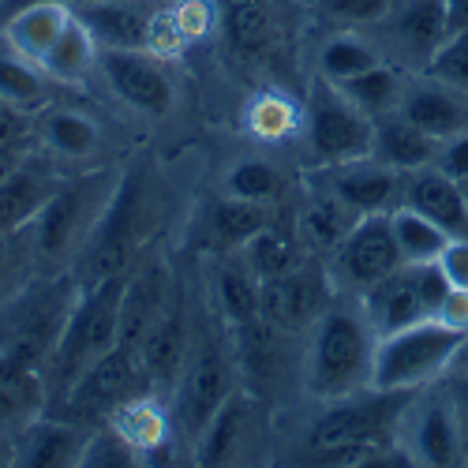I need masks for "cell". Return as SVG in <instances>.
<instances>
[{"instance_id": "20", "label": "cell", "mask_w": 468, "mask_h": 468, "mask_svg": "<svg viewBox=\"0 0 468 468\" xmlns=\"http://www.w3.org/2000/svg\"><path fill=\"white\" fill-rule=\"evenodd\" d=\"M94 34L98 49H150L154 8L150 0H90L71 8Z\"/></svg>"}, {"instance_id": "47", "label": "cell", "mask_w": 468, "mask_h": 468, "mask_svg": "<svg viewBox=\"0 0 468 468\" xmlns=\"http://www.w3.org/2000/svg\"><path fill=\"white\" fill-rule=\"evenodd\" d=\"M34 135V116L0 101V146H23Z\"/></svg>"}, {"instance_id": "6", "label": "cell", "mask_w": 468, "mask_h": 468, "mask_svg": "<svg viewBox=\"0 0 468 468\" xmlns=\"http://www.w3.org/2000/svg\"><path fill=\"white\" fill-rule=\"evenodd\" d=\"M461 337H464L461 330H453L439 319H420L405 330L378 337L371 386L375 389H405L409 394V389L442 382L453 367Z\"/></svg>"}, {"instance_id": "5", "label": "cell", "mask_w": 468, "mask_h": 468, "mask_svg": "<svg viewBox=\"0 0 468 468\" xmlns=\"http://www.w3.org/2000/svg\"><path fill=\"white\" fill-rule=\"evenodd\" d=\"M116 184H121V173L105 165L60 180L57 191L49 195V203L42 207V214H37V221L30 225L37 255L49 262L80 255L94 225L101 221L105 207L112 203Z\"/></svg>"}, {"instance_id": "52", "label": "cell", "mask_w": 468, "mask_h": 468, "mask_svg": "<svg viewBox=\"0 0 468 468\" xmlns=\"http://www.w3.org/2000/svg\"><path fill=\"white\" fill-rule=\"evenodd\" d=\"M23 162H27V150L23 146H0V180H8Z\"/></svg>"}, {"instance_id": "16", "label": "cell", "mask_w": 468, "mask_h": 468, "mask_svg": "<svg viewBox=\"0 0 468 468\" xmlns=\"http://www.w3.org/2000/svg\"><path fill=\"white\" fill-rule=\"evenodd\" d=\"M191 348V326H187V303L184 296L173 289L169 300L162 303V311L154 315V323L146 326L143 341L135 345V356L150 378V386L158 394H169L180 367H184V356Z\"/></svg>"}, {"instance_id": "34", "label": "cell", "mask_w": 468, "mask_h": 468, "mask_svg": "<svg viewBox=\"0 0 468 468\" xmlns=\"http://www.w3.org/2000/svg\"><path fill=\"white\" fill-rule=\"evenodd\" d=\"M412 71L398 68V64H375L367 68L364 75H353V80H345V83H334L348 101H353L356 109H364L371 121L375 116H386V112H394L398 101H401V90H405V80H409Z\"/></svg>"}, {"instance_id": "13", "label": "cell", "mask_w": 468, "mask_h": 468, "mask_svg": "<svg viewBox=\"0 0 468 468\" xmlns=\"http://www.w3.org/2000/svg\"><path fill=\"white\" fill-rule=\"evenodd\" d=\"M98 71L112 98H121V105L139 116L162 121L176 105L173 75L150 49H98Z\"/></svg>"}, {"instance_id": "30", "label": "cell", "mask_w": 468, "mask_h": 468, "mask_svg": "<svg viewBox=\"0 0 468 468\" xmlns=\"http://www.w3.org/2000/svg\"><path fill=\"white\" fill-rule=\"evenodd\" d=\"M42 68L57 87H83L87 75L98 71V42L87 30V23L71 12V19L64 23L60 37L49 46V53L42 57Z\"/></svg>"}, {"instance_id": "40", "label": "cell", "mask_w": 468, "mask_h": 468, "mask_svg": "<svg viewBox=\"0 0 468 468\" xmlns=\"http://www.w3.org/2000/svg\"><path fill=\"white\" fill-rule=\"evenodd\" d=\"M221 19L232 49L259 57L270 46V0H221Z\"/></svg>"}, {"instance_id": "36", "label": "cell", "mask_w": 468, "mask_h": 468, "mask_svg": "<svg viewBox=\"0 0 468 468\" xmlns=\"http://www.w3.org/2000/svg\"><path fill=\"white\" fill-rule=\"evenodd\" d=\"M274 221L270 203H255V199H237V195H225L210 210V237L225 248V251H240L259 229H266Z\"/></svg>"}, {"instance_id": "46", "label": "cell", "mask_w": 468, "mask_h": 468, "mask_svg": "<svg viewBox=\"0 0 468 468\" xmlns=\"http://www.w3.org/2000/svg\"><path fill=\"white\" fill-rule=\"evenodd\" d=\"M435 169H442L446 176H453L457 184H468V132L450 135L439 143L435 154Z\"/></svg>"}, {"instance_id": "10", "label": "cell", "mask_w": 468, "mask_h": 468, "mask_svg": "<svg viewBox=\"0 0 468 468\" xmlns=\"http://www.w3.org/2000/svg\"><path fill=\"white\" fill-rule=\"evenodd\" d=\"M360 34L382 53V60L405 71H423L427 60L450 37L442 0H398L378 23H371Z\"/></svg>"}, {"instance_id": "22", "label": "cell", "mask_w": 468, "mask_h": 468, "mask_svg": "<svg viewBox=\"0 0 468 468\" xmlns=\"http://www.w3.org/2000/svg\"><path fill=\"white\" fill-rule=\"evenodd\" d=\"M34 139L42 143L49 158L60 162H94L101 154L105 132L98 121H90L80 109H64V105H46L42 112H34Z\"/></svg>"}, {"instance_id": "44", "label": "cell", "mask_w": 468, "mask_h": 468, "mask_svg": "<svg viewBox=\"0 0 468 468\" xmlns=\"http://www.w3.org/2000/svg\"><path fill=\"white\" fill-rule=\"evenodd\" d=\"M143 457L112 431V427H101V431H90L83 453H80V464L83 468H128V464H139Z\"/></svg>"}, {"instance_id": "39", "label": "cell", "mask_w": 468, "mask_h": 468, "mask_svg": "<svg viewBox=\"0 0 468 468\" xmlns=\"http://www.w3.org/2000/svg\"><path fill=\"white\" fill-rule=\"evenodd\" d=\"M389 225H394V237H398L405 262H439L442 248L450 244V232L442 225H435L431 218H423L420 210L405 203L389 210Z\"/></svg>"}, {"instance_id": "35", "label": "cell", "mask_w": 468, "mask_h": 468, "mask_svg": "<svg viewBox=\"0 0 468 468\" xmlns=\"http://www.w3.org/2000/svg\"><path fill=\"white\" fill-rule=\"evenodd\" d=\"M300 237H296V229H285V225H274L270 221L266 229H259L255 237L237 251L244 262H248V270L259 278V282H266V278H278V274H285V270H292V266H300L303 259H300Z\"/></svg>"}, {"instance_id": "17", "label": "cell", "mask_w": 468, "mask_h": 468, "mask_svg": "<svg viewBox=\"0 0 468 468\" xmlns=\"http://www.w3.org/2000/svg\"><path fill=\"white\" fill-rule=\"evenodd\" d=\"M173 292V270L162 251H143L135 266L128 270L124 282V300H121V326H116V345H124L135 353L146 326L162 311V303Z\"/></svg>"}, {"instance_id": "11", "label": "cell", "mask_w": 468, "mask_h": 468, "mask_svg": "<svg viewBox=\"0 0 468 468\" xmlns=\"http://www.w3.org/2000/svg\"><path fill=\"white\" fill-rule=\"evenodd\" d=\"M398 446L412 464H461L468 461L457 420L442 382H431L409 398L398 420Z\"/></svg>"}, {"instance_id": "4", "label": "cell", "mask_w": 468, "mask_h": 468, "mask_svg": "<svg viewBox=\"0 0 468 468\" xmlns=\"http://www.w3.org/2000/svg\"><path fill=\"white\" fill-rule=\"evenodd\" d=\"M124 282H128V274H112L98 285H83L80 300H75L71 315H68V326L53 348V356L46 360L49 375L42 382H46V394H53L57 401H64L75 378L116 345Z\"/></svg>"}, {"instance_id": "26", "label": "cell", "mask_w": 468, "mask_h": 468, "mask_svg": "<svg viewBox=\"0 0 468 468\" xmlns=\"http://www.w3.org/2000/svg\"><path fill=\"white\" fill-rule=\"evenodd\" d=\"M90 431L83 423L42 420L34 416L27 427L16 431V464L27 468H53V464H80Z\"/></svg>"}, {"instance_id": "25", "label": "cell", "mask_w": 468, "mask_h": 468, "mask_svg": "<svg viewBox=\"0 0 468 468\" xmlns=\"http://www.w3.org/2000/svg\"><path fill=\"white\" fill-rule=\"evenodd\" d=\"M356 221H360V214L348 207L330 184H323L315 191H307L292 229L311 255H334Z\"/></svg>"}, {"instance_id": "8", "label": "cell", "mask_w": 468, "mask_h": 468, "mask_svg": "<svg viewBox=\"0 0 468 468\" xmlns=\"http://www.w3.org/2000/svg\"><path fill=\"white\" fill-rule=\"evenodd\" d=\"M416 389H360L353 398L323 401L319 416L307 423L303 431V457L334 450V446H353V442H398V420Z\"/></svg>"}, {"instance_id": "21", "label": "cell", "mask_w": 468, "mask_h": 468, "mask_svg": "<svg viewBox=\"0 0 468 468\" xmlns=\"http://www.w3.org/2000/svg\"><path fill=\"white\" fill-rule=\"evenodd\" d=\"M401 203L442 225L450 237H468V191L442 169L423 165L416 173H405Z\"/></svg>"}, {"instance_id": "12", "label": "cell", "mask_w": 468, "mask_h": 468, "mask_svg": "<svg viewBox=\"0 0 468 468\" xmlns=\"http://www.w3.org/2000/svg\"><path fill=\"white\" fill-rule=\"evenodd\" d=\"M401 266L405 259L394 237V225H389V214H364L330 255V278L353 296H360Z\"/></svg>"}, {"instance_id": "48", "label": "cell", "mask_w": 468, "mask_h": 468, "mask_svg": "<svg viewBox=\"0 0 468 468\" xmlns=\"http://www.w3.org/2000/svg\"><path fill=\"white\" fill-rule=\"evenodd\" d=\"M442 389H446V398H450L457 431H461V442H464V453H468V371H450L442 378Z\"/></svg>"}, {"instance_id": "18", "label": "cell", "mask_w": 468, "mask_h": 468, "mask_svg": "<svg viewBox=\"0 0 468 468\" xmlns=\"http://www.w3.org/2000/svg\"><path fill=\"white\" fill-rule=\"evenodd\" d=\"M398 112L439 143L468 132V98H461L457 90H450L446 83L431 80V75H423V71H412L405 80Z\"/></svg>"}, {"instance_id": "14", "label": "cell", "mask_w": 468, "mask_h": 468, "mask_svg": "<svg viewBox=\"0 0 468 468\" xmlns=\"http://www.w3.org/2000/svg\"><path fill=\"white\" fill-rule=\"evenodd\" d=\"M146 389H154V386H150L139 356L124 345H112L105 356H98L80 378H75L64 405L80 420H109V412L116 405H124L135 394H146Z\"/></svg>"}, {"instance_id": "28", "label": "cell", "mask_w": 468, "mask_h": 468, "mask_svg": "<svg viewBox=\"0 0 468 468\" xmlns=\"http://www.w3.org/2000/svg\"><path fill=\"white\" fill-rule=\"evenodd\" d=\"M435 154H439V139L420 132L398 109L386 116H375L371 158H378L382 165L398 169V173H416L423 165H435Z\"/></svg>"}, {"instance_id": "49", "label": "cell", "mask_w": 468, "mask_h": 468, "mask_svg": "<svg viewBox=\"0 0 468 468\" xmlns=\"http://www.w3.org/2000/svg\"><path fill=\"white\" fill-rule=\"evenodd\" d=\"M439 266L450 285L468 289V237H450V244L439 255Z\"/></svg>"}, {"instance_id": "54", "label": "cell", "mask_w": 468, "mask_h": 468, "mask_svg": "<svg viewBox=\"0 0 468 468\" xmlns=\"http://www.w3.org/2000/svg\"><path fill=\"white\" fill-rule=\"evenodd\" d=\"M450 371H468V334L461 337V348H457V356H453V367Z\"/></svg>"}, {"instance_id": "53", "label": "cell", "mask_w": 468, "mask_h": 468, "mask_svg": "<svg viewBox=\"0 0 468 468\" xmlns=\"http://www.w3.org/2000/svg\"><path fill=\"white\" fill-rule=\"evenodd\" d=\"M23 5H37V0H0V19H5L8 12L23 8ZM53 5H68V8H80V5H90V0H53Z\"/></svg>"}, {"instance_id": "38", "label": "cell", "mask_w": 468, "mask_h": 468, "mask_svg": "<svg viewBox=\"0 0 468 468\" xmlns=\"http://www.w3.org/2000/svg\"><path fill=\"white\" fill-rule=\"evenodd\" d=\"M375 64H382V53L360 30H337L319 53V80L345 83V80H353V75H364Z\"/></svg>"}, {"instance_id": "3", "label": "cell", "mask_w": 468, "mask_h": 468, "mask_svg": "<svg viewBox=\"0 0 468 468\" xmlns=\"http://www.w3.org/2000/svg\"><path fill=\"white\" fill-rule=\"evenodd\" d=\"M150 221H154V191L146 176L121 173L112 203L105 207L101 221L94 225L80 255H75L80 285H98L112 274H128L135 259L143 255V244L150 240Z\"/></svg>"}, {"instance_id": "23", "label": "cell", "mask_w": 468, "mask_h": 468, "mask_svg": "<svg viewBox=\"0 0 468 468\" xmlns=\"http://www.w3.org/2000/svg\"><path fill=\"white\" fill-rule=\"evenodd\" d=\"M356 300H360L364 315H367V323L378 337L405 330L420 319H431V311H427V303L416 289V270L409 262L401 270H394L389 278H382L378 285H371L367 292H360Z\"/></svg>"}, {"instance_id": "50", "label": "cell", "mask_w": 468, "mask_h": 468, "mask_svg": "<svg viewBox=\"0 0 468 468\" xmlns=\"http://www.w3.org/2000/svg\"><path fill=\"white\" fill-rule=\"evenodd\" d=\"M435 319L446 323V326H453V330H461V334H468V289L450 285L446 300H442L439 311H435Z\"/></svg>"}, {"instance_id": "42", "label": "cell", "mask_w": 468, "mask_h": 468, "mask_svg": "<svg viewBox=\"0 0 468 468\" xmlns=\"http://www.w3.org/2000/svg\"><path fill=\"white\" fill-rule=\"evenodd\" d=\"M398 0H315V12L330 30H367Z\"/></svg>"}, {"instance_id": "7", "label": "cell", "mask_w": 468, "mask_h": 468, "mask_svg": "<svg viewBox=\"0 0 468 468\" xmlns=\"http://www.w3.org/2000/svg\"><path fill=\"white\" fill-rule=\"evenodd\" d=\"M232 389H237V356H232V348H225L221 337L214 334L191 337L184 367L169 389L173 427L187 442H195Z\"/></svg>"}, {"instance_id": "41", "label": "cell", "mask_w": 468, "mask_h": 468, "mask_svg": "<svg viewBox=\"0 0 468 468\" xmlns=\"http://www.w3.org/2000/svg\"><path fill=\"white\" fill-rule=\"evenodd\" d=\"M282 191V176L270 162H240L232 165L225 176V195H237V199H255V203H274Z\"/></svg>"}, {"instance_id": "43", "label": "cell", "mask_w": 468, "mask_h": 468, "mask_svg": "<svg viewBox=\"0 0 468 468\" xmlns=\"http://www.w3.org/2000/svg\"><path fill=\"white\" fill-rule=\"evenodd\" d=\"M423 75H431V80H439L450 90H457L461 98H468V30L450 34L439 46V53L427 60Z\"/></svg>"}, {"instance_id": "33", "label": "cell", "mask_w": 468, "mask_h": 468, "mask_svg": "<svg viewBox=\"0 0 468 468\" xmlns=\"http://www.w3.org/2000/svg\"><path fill=\"white\" fill-rule=\"evenodd\" d=\"M46 405V382L37 371L12 364L8 356H0V431L8 427H27Z\"/></svg>"}, {"instance_id": "45", "label": "cell", "mask_w": 468, "mask_h": 468, "mask_svg": "<svg viewBox=\"0 0 468 468\" xmlns=\"http://www.w3.org/2000/svg\"><path fill=\"white\" fill-rule=\"evenodd\" d=\"M248 128L259 139H282V135H289V128H292V105L285 98H278V94L255 98V105L248 112Z\"/></svg>"}, {"instance_id": "55", "label": "cell", "mask_w": 468, "mask_h": 468, "mask_svg": "<svg viewBox=\"0 0 468 468\" xmlns=\"http://www.w3.org/2000/svg\"><path fill=\"white\" fill-rule=\"evenodd\" d=\"M8 244H12V237L8 232H0V274L8 270V262H12V251H8Z\"/></svg>"}, {"instance_id": "2", "label": "cell", "mask_w": 468, "mask_h": 468, "mask_svg": "<svg viewBox=\"0 0 468 468\" xmlns=\"http://www.w3.org/2000/svg\"><path fill=\"white\" fill-rule=\"evenodd\" d=\"M83 285L75 274L27 282L0 300V356L19 367L42 371L68 326Z\"/></svg>"}, {"instance_id": "9", "label": "cell", "mask_w": 468, "mask_h": 468, "mask_svg": "<svg viewBox=\"0 0 468 468\" xmlns=\"http://www.w3.org/2000/svg\"><path fill=\"white\" fill-rule=\"evenodd\" d=\"M307 154L315 158L319 169H337L348 162L371 158V139H375V121L348 101L334 83L315 80L307 94Z\"/></svg>"}, {"instance_id": "29", "label": "cell", "mask_w": 468, "mask_h": 468, "mask_svg": "<svg viewBox=\"0 0 468 468\" xmlns=\"http://www.w3.org/2000/svg\"><path fill=\"white\" fill-rule=\"evenodd\" d=\"M71 19L68 5H53V0H37V5H23L0 19V34L8 37V46L30 57L34 64H42L49 46L60 37L64 23Z\"/></svg>"}, {"instance_id": "15", "label": "cell", "mask_w": 468, "mask_h": 468, "mask_svg": "<svg viewBox=\"0 0 468 468\" xmlns=\"http://www.w3.org/2000/svg\"><path fill=\"white\" fill-rule=\"evenodd\" d=\"M330 307V278L315 262H300L278 278L259 282V319L282 334H303Z\"/></svg>"}, {"instance_id": "31", "label": "cell", "mask_w": 468, "mask_h": 468, "mask_svg": "<svg viewBox=\"0 0 468 468\" xmlns=\"http://www.w3.org/2000/svg\"><path fill=\"white\" fill-rule=\"evenodd\" d=\"M248 394L232 389L225 398V405L210 416V423L203 427V435L191 442V457L199 464H232L244 442V427H248Z\"/></svg>"}, {"instance_id": "27", "label": "cell", "mask_w": 468, "mask_h": 468, "mask_svg": "<svg viewBox=\"0 0 468 468\" xmlns=\"http://www.w3.org/2000/svg\"><path fill=\"white\" fill-rule=\"evenodd\" d=\"M60 176L49 173V165L23 162L8 180H0V232H23L27 225L37 221L42 207L49 203V195L57 191Z\"/></svg>"}, {"instance_id": "37", "label": "cell", "mask_w": 468, "mask_h": 468, "mask_svg": "<svg viewBox=\"0 0 468 468\" xmlns=\"http://www.w3.org/2000/svg\"><path fill=\"white\" fill-rule=\"evenodd\" d=\"M214 282H218V311L229 330L259 319V278L248 270L244 259H225Z\"/></svg>"}, {"instance_id": "24", "label": "cell", "mask_w": 468, "mask_h": 468, "mask_svg": "<svg viewBox=\"0 0 468 468\" xmlns=\"http://www.w3.org/2000/svg\"><path fill=\"white\" fill-rule=\"evenodd\" d=\"M109 427L146 461L158 457L173 442V435H176L173 409L162 401L158 389H146V394H135L124 405H116L109 412Z\"/></svg>"}, {"instance_id": "1", "label": "cell", "mask_w": 468, "mask_h": 468, "mask_svg": "<svg viewBox=\"0 0 468 468\" xmlns=\"http://www.w3.org/2000/svg\"><path fill=\"white\" fill-rule=\"evenodd\" d=\"M378 334L371 330L360 300L353 307H326L311 326L303 356V389L319 405L353 398L371 386Z\"/></svg>"}, {"instance_id": "19", "label": "cell", "mask_w": 468, "mask_h": 468, "mask_svg": "<svg viewBox=\"0 0 468 468\" xmlns=\"http://www.w3.org/2000/svg\"><path fill=\"white\" fill-rule=\"evenodd\" d=\"M326 184L353 207L360 218L364 214H389L401 207V191H405V173L382 165L378 158H360L337 169H323Z\"/></svg>"}, {"instance_id": "32", "label": "cell", "mask_w": 468, "mask_h": 468, "mask_svg": "<svg viewBox=\"0 0 468 468\" xmlns=\"http://www.w3.org/2000/svg\"><path fill=\"white\" fill-rule=\"evenodd\" d=\"M53 80L37 68L30 57H23L19 49L8 46V37L0 34V101H8L23 112H42L49 105L53 94Z\"/></svg>"}, {"instance_id": "51", "label": "cell", "mask_w": 468, "mask_h": 468, "mask_svg": "<svg viewBox=\"0 0 468 468\" xmlns=\"http://www.w3.org/2000/svg\"><path fill=\"white\" fill-rule=\"evenodd\" d=\"M442 8H446V30L450 34L468 30V0H442Z\"/></svg>"}]
</instances>
